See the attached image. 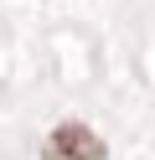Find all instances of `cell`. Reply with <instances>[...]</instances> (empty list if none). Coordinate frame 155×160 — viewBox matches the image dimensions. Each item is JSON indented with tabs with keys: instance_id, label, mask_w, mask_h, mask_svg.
Listing matches in <instances>:
<instances>
[{
	"instance_id": "6da1fadb",
	"label": "cell",
	"mask_w": 155,
	"mask_h": 160,
	"mask_svg": "<svg viewBox=\"0 0 155 160\" xmlns=\"http://www.w3.org/2000/svg\"><path fill=\"white\" fill-rule=\"evenodd\" d=\"M109 150H103V139L93 134L88 124H78V119H67V124H57L47 134V145H41V160H103Z\"/></svg>"
}]
</instances>
